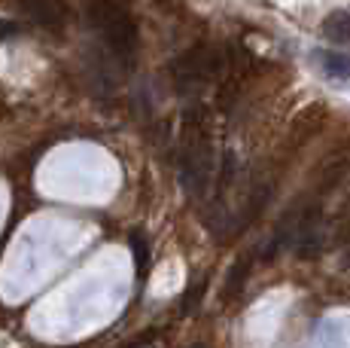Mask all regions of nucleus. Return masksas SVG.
I'll return each mask as SVG.
<instances>
[{
  "instance_id": "obj_3",
  "label": "nucleus",
  "mask_w": 350,
  "mask_h": 348,
  "mask_svg": "<svg viewBox=\"0 0 350 348\" xmlns=\"http://www.w3.org/2000/svg\"><path fill=\"white\" fill-rule=\"evenodd\" d=\"M323 34L338 46H350V10H335L323 18Z\"/></svg>"
},
{
  "instance_id": "obj_5",
  "label": "nucleus",
  "mask_w": 350,
  "mask_h": 348,
  "mask_svg": "<svg viewBox=\"0 0 350 348\" xmlns=\"http://www.w3.org/2000/svg\"><path fill=\"white\" fill-rule=\"evenodd\" d=\"M131 251H134V257H137V272L144 275L146 272V260H150V251H146V242L140 236H131Z\"/></svg>"
},
{
  "instance_id": "obj_6",
  "label": "nucleus",
  "mask_w": 350,
  "mask_h": 348,
  "mask_svg": "<svg viewBox=\"0 0 350 348\" xmlns=\"http://www.w3.org/2000/svg\"><path fill=\"white\" fill-rule=\"evenodd\" d=\"M12 28H16V25H10V22H0V37L12 34Z\"/></svg>"
},
{
  "instance_id": "obj_1",
  "label": "nucleus",
  "mask_w": 350,
  "mask_h": 348,
  "mask_svg": "<svg viewBox=\"0 0 350 348\" xmlns=\"http://www.w3.org/2000/svg\"><path fill=\"white\" fill-rule=\"evenodd\" d=\"M89 16L113 52L131 55L134 46H137V25L128 16L125 3H119V0H92Z\"/></svg>"
},
{
  "instance_id": "obj_4",
  "label": "nucleus",
  "mask_w": 350,
  "mask_h": 348,
  "mask_svg": "<svg viewBox=\"0 0 350 348\" xmlns=\"http://www.w3.org/2000/svg\"><path fill=\"white\" fill-rule=\"evenodd\" d=\"M320 62H323V71L332 79L350 77V55H345V52H320Z\"/></svg>"
},
{
  "instance_id": "obj_2",
  "label": "nucleus",
  "mask_w": 350,
  "mask_h": 348,
  "mask_svg": "<svg viewBox=\"0 0 350 348\" xmlns=\"http://www.w3.org/2000/svg\"><path fill=\"white\" fill-rule=\"evenodd\" d=\"M22 12L40 25H62L67 18V3L64 0H18Z\"/></svg>"
}]
</instances>
